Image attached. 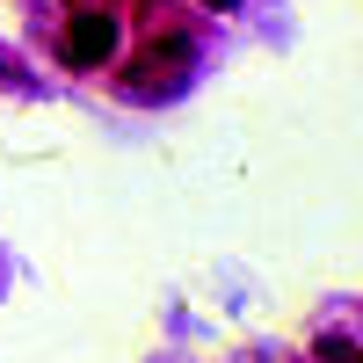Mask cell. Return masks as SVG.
Listing matches in <instances>:
<instances>
[{"label": "cell", "instance_id": "1", "mask_svg": "<svg viewBox=\"0 0 363 363\" xmlns=\"http://www.w3.org/2000/svg\"><path fill=\"white\" fill-rule=\"evenodd\" d=\"M58 51H66V66H109V51H116V15L80 8V15L66 22V37H58Z\"/></svg>", "mask_w": 363, "mask_h": 363}, {"label": "cell", "instance_id": "2", "mask_svg": "<svg viewBox=\"0 0 363 363\" xmlns=\"http://www.w3.org/2000/svg\"><path fill=\"white\" fill-rule=\"evenodd\" d=\"M196 66V51L189 44H182V37H167V44H153V51H145L138 58V95H167V87H182V73H189Z\"/></svg>", "mask_w": 363, "mask_h": 363}, {"label": "cell", "instance_id": "3", "mask_svg": "<svg viewBox=\"0 0 363 363\" xmlns=\"http://www.w3.org/2000/svg\"><path fill=\"white\" fill-rule=\"evenodd\" d=\"M320 363H356V335H327L320 342Z\"/></svg>", "mask_w": 363, "mask_h": 363}, {"label": "cell", "instance_id": "4", "mask_svg": "<svg viewBox=\"0 0 363 363\" xmlns=\"http://www.w3.org/2000/svg\"><path fill=\"white\" fill-rule=\"evenodd\" d=\"M211 8H233V0H211Z\"/></svg>", "mask_w": 363, "mask_h": 363}]
</instances>
